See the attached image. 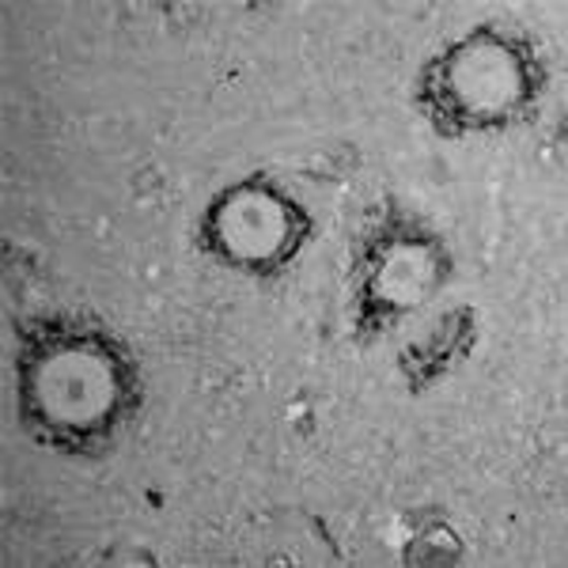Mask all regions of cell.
I'll return each mask as SVG.
<instances>
[{
    "label": "cell",
    "mask_w": 568,
    "mask_h": 568,
    "mask_svg": "<svg viewBox=\"0 0 568 568\" xmlns=\"http://www.w3.org/2000/svg\"><path fill=\"white\" fill-rule=\"evenodd\" d=\"M452 270V251L436 227L387 197L364 224L349 265L356 337L372 342L420 311L444 288Z\"/></svg>",
    "instance_id": "3957f363"
},
{
    "label": "cell",
    "mask_w": 568,
    "mask_h": 568,
    "mask_svg": "<svg viewBox=\"0 0 568 568\" xmlns=\"http://www.w3.org/2000/svg\"><path fill=\"white\" fill-rule=\"evenodd\" d=\"M20 420L42 447L95 459L141 414V364L88 315L50 311L16 323Z\"/></svg>",
    "instance_id": "6da1fadb"
},
{
    "label": "cell",
    "mask_w": 568,
    "mask_h": 568,
    "mask_svg": "<svg viewBox=\"0 0 568 568\" xmlns=\"http://www.w3.org/2000/svg\"><path fill=\"white\" fill-rule=\"evenodd\" d=\"M546 65L519 31L481 23L433 53L417 80V110L439 136L504 133L535 118Z\"/></svg>",
    "instance_id": "7a4b0ae2"
},
{
    "label": "cell",
    "mask_w": 568,
    "mask_h": 568,
    "mask_svg": "<svg viewBox=\"0 0 568 568\" xmlns=\"http://www.w3.org/2000/svg\"><path fill=\"white\" fill-rule=\"evenodd\" d=\"M474 342H478V318H474V307L447 311V315L436 323L433 334L417 337L414 345H406V349L398 353V368H402L406 387L420 394V390L433 387V383L447 379V375L470 356Z\"/></svg>",
    "instance_id": "5b68a950"
},
{
    "label": "cell",
    "mask_w": 568,
    "mask_h": 568,
    "mask_svg": "<svg viewBox=\"0 0 568 568\" xmlns=\"http://www.w3.org/2000/svg\"><path fill=\"white\" fill-rule=\"evenodd\" d=\"M315 224L288 190L251 175L220 190L201 216V246L251 277H273L296 262Z\"/></svg>",
    "instance_id": "277c9868"
}]
</instances>
